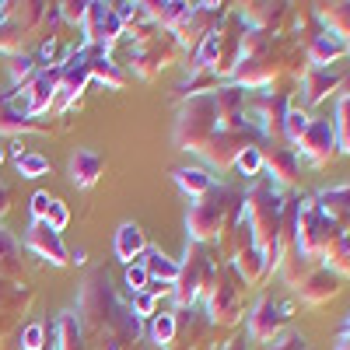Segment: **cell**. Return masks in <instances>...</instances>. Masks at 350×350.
Listing matches in <instances>:
<instances>
[{
  "label": "cell",
  "mask_w": 350,
  "mask_h": 350,
  "mask_svg": "<svg viewBox=\"0 0 350 350\" xmlns=\"http://www.w3.org/2000/svg\"><path fill=\"white\" fill-rule=\"evenodd\" d=\"M84 28H88V39L98 42L102 53L123 36L120 14H116V8H105V4H88V11H84Z\"/></svg>",
  "instance_id": "6da1fadb"
},
{
  "label": "cell",
  "mask_w": 350,
  "mask_h": 350,
  "mask_svg": "<svg viewBox=\"0 0 350 350\" xmlns=\"http://www.w3.org/2000/svg\"><path fill=\"white\" fill-rule=\"evenodd\" d=\"M301 154L312 161V165H323L326 158H333V148H336V130L329 126V120H315L308 123V130L301 133Z\"/></svg>",
  "instance_id": "7a4b0ae2"
},
{
  "label": "cell",
  "mask_w": 350,
  "mask_h": 350,
  "mask_svg": "<svg viewBox=\"0 0 350 350\" xmlns=\"http://www.w3.org/2000/svg\"><path fill=\"white\" fill-rule=\"evenodd\" d=\"M25 242H28V249H36L42 259L56 262V267L70 262V252H67V249H64V242H60V231H53L46 221H32V228H28Z\"/></svg>",
  "instance_id": "3957f363"
},
{
  "label": "cell",
  "mask_w": 350,
  "mask_h": 350,
  "mask_svg": "<svg viewBox=\"0 0 350 350\" xmlns=\"http://www.w3.org/2000/svg\"><path fill=\"white\" fill-rule=\"evenodd\" d=\"M287 312H291V305H273V301H259V308H256V315L249 319V333L256 336V340H270L273 333H277V326L287 319Z\"/></svg>",
  "instance_id": "277c9868"
},
{
  "label": "cell",
  "mask_w": 350,
  "mask_h": 350,
  "mask_svg": "<svg viewBox=\"0 0 350 350\" xmlns=\"http://www.w3.org/2000/svg\"><path fill=\"white\" fill-rule=\"evenodd\" d=\"M343 53H347V42H343L340 32H323V36H315V39H312V49H308V56H312L315 67H326L329 60H340Z\"/></svg>",
  "instance_id": "5b68a950"
},
{
  "label": "cell",
  "mask_w": 350,
  "mask_h": 350,
  "mask_svg": "<svg viewBox=\"0 0 350 350\" xmlns=\"http://www.w3.org/2000/svg\"><path fill=\"white\" fill-rule=\"evenodd\" d=\"M102 158L95 154V151H77L74 158H70V175H74V183L81 186V189H88V186H95L98 183V175H102Z\"/></svg>",
  "instance_id": "8992f818"
},
{
  "label": "cell",
  "mask_w": 350,
  "mask_h": 350,
  "mask_svg": "<svg viewBox=\"0 0 350 350\" xmlns=\"http://www.w3.org/2000/svg\"><path fill=\"white\" fill-rule=\"evenodd\" d=\"M137 262H140V267L148 270V277L158 280V284H175V280H179V262H172V259L161 256L158 249H148Z\"/></svg>",
  "instance_id": "52a82bcc"
},
{
  "label": "cell",
  "mask_w": 350,
  "mask_h": 350,
  "mask_svg": "<svg viewBox=\"0 0 350 350\" xmlns=\"http://www.w3.org/2000/svg\"><path fill=\"white\" fill-rule=\"evenodd\" d=\"M144 252H148V239H144V231L137 224H123L120 231H116V256H120V259L133 262Z\"/></svg>",
  "instance_id": "ba28073f"
},
{
  "label": "cell",
  "mask_w": 350,
  "mask_h": 350,
  "mask_svg": "<svg viewBox=\"0 0 350 350\" xmlns=\"http://www.w3.org/2000/svg\"><path fill=\"white\" fill-rule=\"evenodd\" d=\"M32 126H39V123L28 120V116L14 105L11 95H0V130H4V133H14V130H32Z\"/></svg>",
  "instance_id": "9c48e42d"
},
{
  "label": "cell",
  "mask_w": 350,
  "mask_h": 350,
  "mask_svg": "<svg viewBox=\"0 0 350 350\" xmlns=\"http://www.w3.org/2000/svg\"><path fill=\"white\" fill-rule=\"evenodd\" d=\"M175 183H179L189 196H203V193L214 186L211 175L203 172V168H179V172H175Z\"/></svg>",
  "instance_id": "30bf717a"
},
{
  "label": "cell",
  "mask_w": 350,
  "mask_h": 350,
  "mask_svg": "<svg viewBox=\"0 0 350 350\" xmlns=\"http://www.w3.org/2000/svg\"><path fill=\"white\" fill-rule=\"evenodd\" d=\"M239 270H242V277L245 280H259L262 273H267L270 270V259L267 256H262V249H245L242 256H239Z\"/></svg>",
  "instance_id": "8fae6325"
},
{
  "label": "cell",
  "mask_w": 350,
  "mask_h": 350,
  "mask_svg": "<svg viewBox=\"0 0 350 350\" xmlns=\"http://www.w3.org/2000/svg\"><path fill=\"white\" fill-rule=\"evenodd\" d=\"M336 280L329 277V273H319V277H312V280H305L301 284V295H305V301H323V298H329L333 295V287Z\"/></svg>",
  "instance_id": "7c38bea8"
},
{
  "label": "cell",
  "mask_w": 350,
  "mask_h": 350,
  "mask_svg": "<svg viewBox=\"0 0 350 350\" xmlns=\"http://www.w3.org/2000/svg\"><path fill=\"white\" fill-rule=\"evenodd\" d=\"M18 172L25 175V179H36V175H46V172H49V161H46L42 154L25 151V154H18Z\"/></svg>",
  "instance_id": "4fadbf2b"
},
{
  "label": "cell",
  "mask_w": 350,
  "mask_h": 350,
  "mask_svg": "<svg viewBox=\"0 0 350 350\" xmlns=\"http://www.w3.org/2000/svg\"><path fill=\"white\" fill-rule=\"evenodd\" d=\"M39 70V60H36V56H11V77L14 81H28V77H32Z\"/></svg>",
  "instance_id": "5bb4252c"
},
{
  "label": "cell",
  "mask_w": 350,
  "mask_h": 350,
  "mask_svg": "<svg viewBox=\"0 0 350 350\" xmlns=\"http://www.w3.org/2000/svg\"><path fill=\"white\" fill-rule=\"evenodd\" d=\"M235 165H239L245 175H256V172L262 168V151H259V148H249V144H245V148L239 151V158H235Z\"/></svg>",
  "instance_id": "9a60e30c"
},
{
  "label": "cell",
  "mask_w": 350,
  "mask_h": 350,
  "mask_svg": "<svg viewBox=\"0 0 350 350\" xmlns=\"http://www.w3.org/2000/svg\"><path fill=\"white\" fill-rule=\"evenodd\" d=\"M284 130H287V137H291V140H301V133L308 130V116H305V112H298V109H291V112L284 116Z\"/></svg>",
  "instance_id": "2e32d148"
},
{
  "label": "cell",
  "mask_w": 350,
  "mask_h": 350,
  "mask_svg": "<svg viewBox=\"0 0 350 350\" xmlns=\"http://www.w3.org/2000/svg\"><path fill=\"white\" fill-rule=\"evenodd\" d=\"M336 130H340V148L350 151V98L340 102V112H336Z\"/></svg>",
  "instance_id": "e0dca14e"
},
{
  "label": "cell",
  "mask_w": 350,
  "mask_h": 350,
  "mask_svg": "<svg viewBox=\"0 0 350 350\" xmlns=\"http://www.w3.org/2000/svg\"><path fill=\"white\" fill-rule=\"evenodd\" d=\"M42 336H46V326L42 323H32L21 329V350H42Z\"/></svg>",
  "instance_id": "ac0fdd59"
},
{
  "label": "cell",
  "mask_w": 350,
  "mask_h": 350,
  "mask_svg": "<svg viewBox=\"0 0 350 350\" xmlns=\"http://www.w3.org/2000/svg\"><path fill=\"white\" fill-rule=\"evenodd\" d=\"M172 336H175V315H154V340L165 347V343H172Z\"/></svg>",
  "instance_id": "d6986e66"
},
{
  "label": "cell",
  "mask_w": 350,
  "mask_h": 350,
  "mask_svg": "<svg viewBox=\"0 0 350 350\" xmlns=\"http://www.w3.org/2000/svg\"><path fill=\"white\" fill-rule=\"evenodd\" d=\"M67 221H70V211L64 207L60 200H53V207H49V214H46V224H49L53 231H64V228H67Z\"/></svg>",
  "instance_id": "ffe728a7"
},
{
  "label": "cell",
  "mask_w": 350,
  "mask_h": 350,
  "mask_svg": "<svg viewBox=\"0 0 350 350\" xmlns=\"http://www.w3.org/2000/svg\"><path fill=\"white\" fill-rule=\"evenodd\" d=\"M130 305H133V315H154V308H158V301L148 295V291H133Z\"/></svg>",
  "instance_id": "44dd1931"
},
{
  "label": "cell",
  "mask_w": 350,
  "mask_h": 350,
  "mask_svg": "<svg viewBox=\"0 0 350 350\" xmlns=\"http://www.w3.org/2000/svg\"><path fill=\"white\" fill-rule=\"evenodd\" d=\"M148 270H144L140 267V262H130V267H126V284L133 287V291H144V287H148Z\"/></svg>",
  "instance_id": "7402d4cb"
},
{
  "label": "cell",
  "mask_w": 350,
  "mask_h": 350,
  "mask_svg": "<svg viewBox=\"0 0 350 350\" xmlns=\"http://www.w3.org/2000/svg\"><path fill=\"white\" fill-rule=\"evenodd\" d=\"M49 207H53V196H49V193H36V196H32V217H36V221H46Z\"/></svg>",
  "instance_id": "603a6c76"
},
{
  "label": "cell",
  "mask_w": 350,
  "mask_h": 350,
  "mask_svg": "<svg viewBox=\"0 0 350 350\" xmlns=\"http://www.w3.org/2000/svg\"><path fill=\"white\" fill-rule=\"evenodd\" d=\"M84 11H88V4H60L64 21H84Z\"/></svg>",
  "instance_id": "cb8c5ba5"
},
{
  "label": "cell",
  "mask_w": 350,
  "mask_h": 350,
  "mask_svg": "<svg viewBox=\"0 0 350 350\" xmlns=\"http://www.w3.org/2000/svg\"><path fill=\"white\" fill-rule=\"evenodd\" d=\"M84 259H88V252H84V249H74V252H70V262H77V267H81Z\"/></svg>",
  "instance_id": "d4e9b609"
},
{
  "label": "cell",
  "mask_w": 350,
  "mask_h": 350,
  "mask_svg": "<svg viewBox=\"0 0 350 350\" xmlns=\"http://www.w3.org/2000/svg\"><path fill=\"white\" fill-rule=\"evenodd\" d=\"M0 161H4V148H0Z\"/></svg>",
  "instance_id": "484cf974"
}]
</instances>
